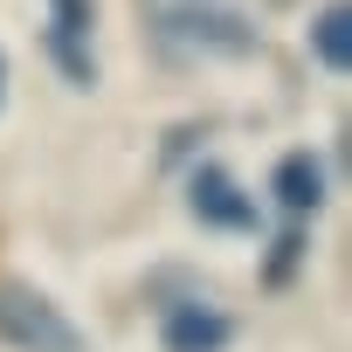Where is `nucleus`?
Here are the masks:
<instances>
[{"instance_id": "f257e3e1", "label": "nucleus", "mask_w": 352, "mask_h": 352, "mask_svg": "<svg viewBox=\"0 0 352 352\" xmlns=\"http://www.w3.org/2000/svg\"><path fill=\"white\" fill-rule=\"evenodd\" d=\"M138 14L173 49H201V56H249L256 49V28L235 0H138Z\"/></svg>"}, {"instance_id": "f03ea898", "label": "nucleus", "mask_w": 352, "mask_h": 352, "mask_svg": "<svg viewBox=\"0 0 352 352\" xmlns=\"http://www.w3.org/2000/svg\"><path fill=\"white\" fill-rule=\"evenodd\" d=\"M0 345L14 352H83V331L21 276H0Z\"/></svg>"}, {"instance_id": "7ed1b4c3", "label": "nucleus", "mask_w": 352, "mask_h": 352, "mask_svg": "<svg viewBox=\"0 0 352 352\" xmlns=\"http://www.w3.org/2000/svg\"><path fill=\"white\" fill-rule=\"evenodd\" d=\"M187 208H194V221H208V228H256V201L228 180L221 166H201V173H194Z\"/></svg>"}, {"instance_id": "20e7f679", "label": "nucleus", "mask_w": 352, "mask_h": 352, "mask_svg": "<svg viewBox=\"0 0 352 352\" xmlns=\"http://www.w3.org/2000/svg\"><path fill=\"white\" fill-rule=\"evenodd\" d=\"M49 49L63 63L69 83H97V63H90V0H56V28H49Z\"/></svg>"}, {"instance_id": "39448f33", "label": "nucleus", "mask_w": 352, "mask_h": 352, "mask_svg": "<svg viewBox=\"0 0 352 352\" xmlns=\"http://www.w3.org/2000/svg\"><path fill=\"white\" fill-rule=\"evenodd\" d=\"M159 338H166V352H221L235 338V324L214 304H173L166 324H159Z\"/></svg>"}, {"instance_id": "423d86ee", "label": "nucleus", "mask_w": 352, "mask_h": 352, "mask_svg": "<svg viewBox=\"0 0 352 352\" xmlns=\"http://www.w3.org/2000/svg\"><path fill=\"white\" fill-rule=\"evenodd\" d=\"M270 194H276L283 214H318V208H324V166H318L311 152H283Z\"/></svg>"}, {"instance_id": "0eeeda50", "label": "nucleus", "mask_w": 352, "mask_h": 352, "mask_svg": "<svg viewBox=\"0 0 352 352\" xmlns=\"http://www.w3.org/2000/svg\"><path fill=\"white\" fill-rule=\"evenodd\" d=\"M311 56L324 69H345L352 63V8H345V0H331V8L311 21Z\"/></svg>"}, {"instance_id": "6e6552de", "label": "nucleus", "mask_w": 352, "mask_h": 352, "mask_svg": "<svg viewBox=\"0 0 352 352\" xmlns=\"http://www.w3.org/2000/svg\"><path fill=\"white\" fill-rule=\"evenodd\" d=\"M297 256H304V242H297V235H283V242H276V256H270V283H283V276L297 270Z\"/></svg>"}, {"instance_id": "1a4fd4ad", "label": "nucleus", "mask_w": 352, "mask_h": 352, "mask_svg": "<svg viewBox=\"0 0 352 352\" xmlns=\"http://www.w3.org/2000/svg\"><path fill=\"white\" fill-rule=\"evenodd\" d=\"M0 90H8V63H0Z\"/></svg>"}]
</instances>
